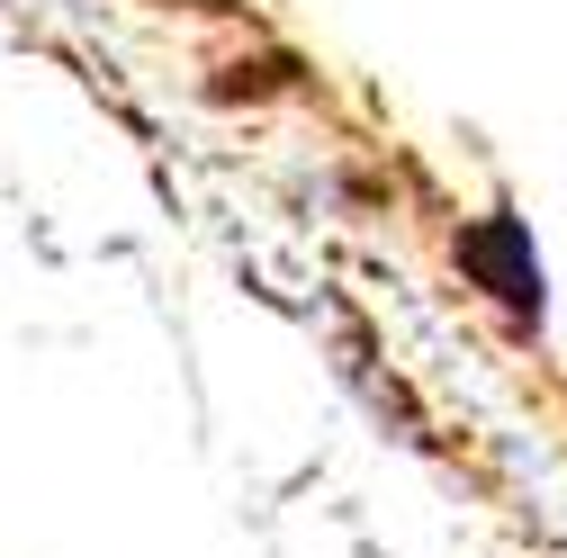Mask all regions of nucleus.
<instances>
[{
	"label": "nucleus",
	"mask_w": 567,
	"mask_h": 558,
	"mask_svg": "<svg viewBox=\"0 0 567 558\" xmlns=\"http://www.w3.org/2000/svg\"><path fill=\"white\" fill-rule=\"evenodd\" d=\"M460 261H468V270H486L505 307H540V261L523 252V226H505V217H495V226H477V235L460 244Z\"/></svg>",
	"instance_id": "1"
}]
</instances>
